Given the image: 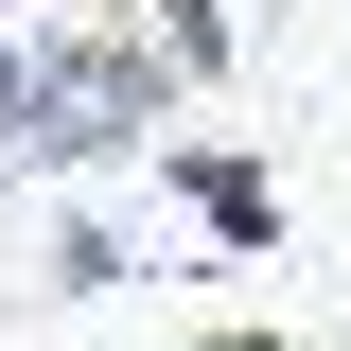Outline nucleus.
Segmentation results:
<instances>
[{
    "label": "nucleus",
    "mask_w": 351,
    "mask_h": 351,
    "mask_svg": "<svg viewBox=\"0 0 351 351\" xmlns=\"http://www.w3.org/2000/svg\"><path fill=\"white\" fill-rule=\"evenodd\" d=\"M176 123V71L141 53V18L123 36H53L36 18V71H18V106H0V141H18V176H106V158H141V141Z\"/></svg>",
    "instance_id": "f257e3e1"
},
{
    "label": "nucleus",
    "mask_w": 351,
    "mask_h": 351,
    "mask_svg": "<svg viewBox=\"0 0 351 351\" xmlns=\"http://www.w3.org/2000/svg\"><path fill=\"white\" fill-rule=\"evenodd\" d=\"M141 158L176 176V211L211 228V263H263V246H281V193H263V158H228V141H141Z\"/></svg>",
    "instance_id": "f03ea898"
},
{
    "label": "nucleus",
    "mask_w": 351,
    "mask_h": 351,
    "mask_svg": "<svg viewBox=\"0 0 351 351\" xmlns=\"http://www.w3.org/2000/svg\"><path fill=\"white\" fill-rule=\"evenodd\" d=\"M36 281H53V299H123V281H141V246H123L106 211H53V246H36Z\"/></svg>",
    "instance_id": "7ed1b4c3"
},
{
    "label": "nucleus",
    "mask_w": 351,
    "mask_h": 351,
    "mask_svg": "<svg viewBox=\"0 0 351 351\" xmlns=\"http://www.w3.org/2000/svg\"><path fill=\"white\" fill-rule=\"evenodd\" d=\"M141 53H158L176 88H211L228 71V0H141Z\"/></svg>",
    "instance_id": "20e7f679"
},
{
    "label": "nucleus",
    "mask_w": 351,
    "mask_h": 351,
    "mask_svg": "<svg viewBox=\"0 0 351 351\" xmlns=\"http://www.w3.org/2000/svg\"><path fill=\"white\" fill-rule=\"evenodd\" d=\"M18 71H36V36H18V18H0V106H18Z\"/></svg>",
    "instance_id": "39448f33"
},
{
    "label": "nucleus",
    "mask_w": 351,
    "mask_h": 351,
    "mask_svg": "<svg viewBox=\"0 0 351 351\" xmlns=\"http://www.w3.org/2000/svg\"><path fill=\"white\" fill-rule=\"evenodd\" d=\"M193 351H281V334H193Z\"/></svg>",
    "instance_id": "423d86ee"
}]
</instances>
